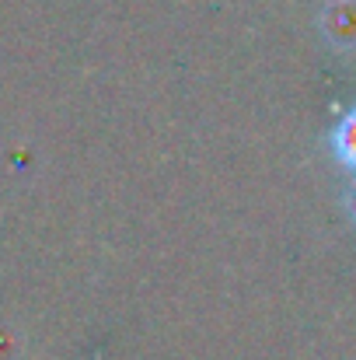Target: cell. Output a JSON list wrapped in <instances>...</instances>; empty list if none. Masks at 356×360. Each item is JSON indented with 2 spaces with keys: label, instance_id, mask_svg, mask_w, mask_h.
Segmentation results:
<instances>
[{
  "label": "cell",
  "instance_id": "1",
  "mask_svg": "<svg viewBox=\"0 0 356 360\" xmlns=\"http://www.w3.org/2000/svg\"><path fill=\"white\" fill-rule=\"evenodd\" d=\"M332 150H336V158L346 168L356 172V105L336 122V129H332Z\"/></svg>",
  "mask_w": 356,
  "mask_h": 360
},
{
  "label": "cell",
  "instance_id": "2",
  "mask_svg": "<svg viewBox=\"0 0 356 360\" xmlns=\"http://www.w3.org/2000/svg\"><path fill=\"white\" fill-rule=\"evenodd\" d=\"M350 203H353V214H356V193H353V196H350Z\"/></svg>",
  "mask_w": 356,
  "mask_h": 360
}]
</instances>
